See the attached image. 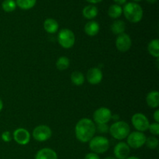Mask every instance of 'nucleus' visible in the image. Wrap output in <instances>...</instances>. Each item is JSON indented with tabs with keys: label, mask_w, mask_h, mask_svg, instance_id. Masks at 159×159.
<instances>
[{
	"label": "nucleus",
	"mask_w": 159,
	"mask_h": 159,
	"mask_svg": "<svg viewBox=\"0 0 159 159\" xmlns=\"http://www.w3.org/2000/svg\"><path fill=\"white\" fill-rule=\"evenodd\" d=\"M35 159H57V155L53 149L44 148L37 152Z\"/></svg>",
	"instance_id": "nucleus-14"
},
{
	"label": "nucleus",
	"mask_w": 159,
	"mask_h": 159,
	"mask_svg": "<svg viewBox=\"0 0 159 159\" xmlns=\"http://www.w3.org/2000/svg\"><path fill=\"white\" fill-rule=\"evenodd\" d=\"M96 132V125L89 118L81 119L75 127L76 138L82 143L89 142L95 136Z\"/></svg>",
	"instance_id": "nucleus-1"
},
{
	"label": "nucleus",
	"mask_w": 159,
	"mask_h": 159,
	"mask_svg": "<svg viewBox=\"0 0 159 159\" xmlns=\"http://www.w3.org/2000/svg\"><path fill=\"white\" fill-rule=\"evenodd\" d=\"M70 65V60L67 57L62 56L60 57L56 61V67L60 71H64L68 68Z\"/></svg>",
	"instance_id": "nucleus-24"
},
{
	"label": "nucleus",
	"mask_w": 159,
	"mask_h": 159,
	"mask_svg": "<svg viewBox=\"0 0 159 159\" xmlns=\"http://www.w3.org/2000/svg\"><path fill=\"white\" fill-rule=\"evenodd\" d=\"M149 4H155V2H157V0H146Z\"/></svg>",
	"instance_id": "nucleus-34"
},
{
	"label": "nucleus",
	"mask_w": 159,
	"mask_h": 159,
	"mask_svg": "<svg viewBox=\"0 0 159 159\" xmlns=\"http://www.w3.org/2000/svg\"><path fill=\"white\" fill-rule=\"evenodd\" d=\"M131 123L137 131L142 132V133L148 130L149 124H150L147 116L140 113L133 115L131 118Z\"/></svg>",
	"instance_id": "nucleus-7"
},
{
	"label": "nucleus",
	"mask_w": 159,
	"mask_h": 159,
	"mask_svg": "<svg viewBox=\"0 0 159 159\" xmlns=\"http://www.w3.org/2000/svg\"><path fill=\"white\" fill-rule=\"evenodd\" d=\"M2 108H3V102H2V99H0V112L2 111Z\"/></svg>",
	"instance_id": "nucleus-35"
},
{
	"label": "nucleus",
	"mask_w": 159,
	"mask_h": 159,
	"mask_svg": "<svg viewBox=\"0 0 159 159\" xmlns=\"http://www.w3.org/2000/svg\"><path fill=\"white\" fill-rule=\"evenodd\" d=\"M146 138L147 137L142 132L134 131L127 136V144L131 148L138 149L145 144Z\"/></svg>",
	"instance_id": "nucleus-6"
},
{
	"label": "nucleus",
	"mask_w": 159,
	"mask_h": 159,
	"mask_svg": "<svg viewBox=\"0 0 159 159\" xmlns=\"http://www.w3.org/2000/svg\"><path fill=\"white\" fill-rule=\"evenodd\" d=\"M123 13V9L117 4H113L109 7L108 15L112 19H117L121 16Z\"/></svg>",
	"instance_id": "nucleus-21"
},
{
	"label": "nucleus",
	"mask_w": 159,
	"mask_h": 159,
	"mask_svg": "<svg viewBox=\"0 0 159 159\" xmlns=\"http://www.w3.org/2000/svg\"><path fill=\"white\" fill-rule=\"evenodd\" d=\"M2 8L6 12H13L16 8L15 0H4L2 3Z\"/></svg>",
	"instance_id": "nucleus-25"
},
{
	"label": "nucleus",
	"mask_w": 159,
	"mask_h": 159,
	"mask_svg": "<svg viewBox=\"0 0 159 159\" xmlns=\"http://www.w3.org/2000/svg\"><path fill=\"white\" fill-rule=\"evenodd\" d=\"M109 131L113 138L120 141L127 138L130 129V126L125 121H116L109 127Z\"/></svg>",
	"instance_id": "nucleus-3"
},
{
	"label": "nucleus",
	"mask_w": 159,
	"mask_h": 159,
	"mask_svg": "<svg viewBox=\"0 0 159 159\" xmlns=\"http://www.w3.org/2000/svg\"><path fill=\"white\" fill-rule=\"evenodd\" d=\"M98 9L94 5H89L82 9V16L87 20H93L98 15Z\"/></svg>",
	"instance_id": "nucleus-18"
},
{
	"label": "nucleus",
	"mask_w": 159,
	"mask_h": 159,
	"mask_svg": "<svg viewBox=\"0 0 159 159\" xmlns=\"http://www.w3.org/2000/svg\"><path fill=\"white\" fill-rule=\"evenodd\" d=\"M2 140L5 142H9L12 140V135L9 131H5L2 134Z\"/></svg>",
	"instance_id": "nucleus-29"
},
{
	"label": "nucleus",
	"mask_w": 159,
	"mask_h": 159,
	"mask_svg": "<svg viewBox=\"0 0 159 159\" xmlns=\"http://www.w3.org/2000/svg\"><path fill=\"white\" fill-rule=\"evenodd\" d=\"M123 13L129 22L137 23L143 18V9L136 2H128L123 8Z\"/></svg>",
	"instance_id": "nucleus-2"
},
{
	"label": "nucleus",
	"mask_w": 159,
	"mask_h": 159,
	"mask_svg": "<svg viewBox=\"0 0 159 159\" xmlns=\"http://www.w3.org/2000/svg\"><path fill=\"white\" fill-rule=\"evenodd\" d=\"M148 130L152 134L155 135V136H158L159 134V124L156 122L150 124H149Z\"/></svg>",
	"instance_id": "nucleus-27"
},
{
	"label": "nucleus",
	"mask_w": 159,
	"mask_h": 159,
	"mask_svg": "<svg viewBox=\"0 0 159 159\" xmlns=\"http://www.w3.org/2000/svg\"><path fill=\"white\" fill-rule=\"evenodd\" d=\"M146 102L151 108H158L159 107V93L158 91H152L146 96Z\"/></svg>",
	"instance_id": "nucleus-16"
},
{
	"label": "nucleus",
	"mask_w": 159,
	"mask_h": 159,
	"mask_svg": "<svg viewBox=\"0 0 159 159\" xmlns=\"http://www.w3.org/2000/svg\"><path fill=\"white\" fill-rule=\"evenodd\" d=\"M154 116V119H155V122L156 123H159V110H155V113L153 114Z\"/></svg>",
	"instance_id": "nucleus-31"
},
{
	"label": "nucleus",
	"mask_w": 159,
	"mask_h": 159,
	"mask_svg": "<svg viewBox=\"0 0 159 159\" xmlns=\"http://www.w3.org/2000/svg\"><path fill=\"white\" fill-rule=\"evenodd\" d=\"M130 153V148L125 142H119L116 144L113 149L114 158L116 159H126Z\"/></svg>",
	"instance_id": "nucleus-12"
},
{
	"label": "nucleus",
	"mask_w": 159,
	"mask_h": 159,
	"mask_svg": "<svg viewBox=\"0 0 159 159\" xmlns=\"http://www.w3.org/2000/svg\"><path fill=\"white\" fill-rule=\"evenodd\" d=\"M112 119V112L107 107H100L93 113V120L96 124H107Z\"/></svg>",
	"instance_id": "nucleus-9"
},
{
	"label": "nucleus",
	"mask_w": 159,
	"mask_h": 159,
	"mask_svg": "<svg viewBox=\"0 0 159 159\" xmlns=\"http://www.w3.org/2000/svg\"><path fill=\"white\" fill-rule=\"evenodd\" d=\"M12 137L14 141L20 145H26L30 141V134L25 128H18L14 130Z\"/></svg>",
	"instance_id": "nucleus-11"
},
{
	"label": "nucleus",
	"mask_w": 159,
	"mask_h": 159,
	"mask_svg": "<svg viewBox=\"0 0 159 159\" xmlns=\"http://www.w3.org/2000/svg\"><path fill=\"white\" fill-rule=\"evenodd\" d=\"M158 144H159V141L156 137L151 136L146 138L145 144L149 149H152V150L156 149L157 148H158Z\"/></svg>",
	"instance_id": "nucleus-26"
},
{
	"label": "nucleus",
	"mask_w": 159,
	"mask_h": 159,
	"mask_svg": "<svg viewBox=\"0 0 159 159\" xmlns=\"http://www.w3.org/2000/svg\"><path fill=\"white\" fill-rule=\"evenodd\" d=\"M57 41L58 43L65 49H69L72 48L75 42V34L71 30L62 29L57 35Z\"/></svg>",
	"instance_id": "nucleus-5"
},
{
	"label": "nucleus",
	"mask_w": 159,
	"mask_h": 159,
	"mask_svg": "<svg viewBox=\"0 0 159 159\" xmlns=\"http://www.w3.org/2000/svg\"><path fill=\"white\" fill-rule=\"evenodd\" d=\"M110 30L113 34L118 36L121 34H124L126 30V24L123 20H116L111 24Z\"/></svg>",
	"instance_id": "nucleus-19"
},
{
	"label": "nucleus",
	"mask_w": 159,
	"mask_h": 159,
	"mask_svg": "<svg viewBox=\"0 0 159 159\" xmlns=\"http://www.w3.org/2000/svg\"><path fill=\"white\" fill-rule=\"evenodd\" d=\"M86 79L91 85H97L102 80V72L99 68H92L87 71Z\"/></svg>",
	"instance_id": "nucleus-13"
},
{
	"label": "nucleus",
	"mask_w": 159,
	"mask_h": 159,
	"mask_svg": "<svg viewBox=\"0 0 159 159\" xmlns=\"http://www.w3.org/2000/svg\"><path fill=\"white\" fill-rule=\"evenodd\" d=\"M52 135L51 129L47 125H39L34 129L32 136L34 139L39 142L48 141Z\"/></svg>",
	"instance_id": "nucleus-8"
},
{
	"label": "nucleus",
	"mask_w": 159,
	"mask_h": 159,
	"mask_svg": "<svg viewBox=\"0 0 159 159\" xmlns=\"http://www.w3.org/2000/svg\"><path fill=\"white\" fill-rule=\"evenodd\" d=\"M84 159H100L99 155L96 153H93V152H90V153H88L85 156V158Z\"/></svg>",
	"instance_id": "nucleus-30"
},
{
	"label": "nucleus",
	"mask_w": 159,
	"mask_h": 159,
	"mask_svg": "<svg viewBox=\"0 0 159 159\" xmlns=\"http://www.w3.org/2000/svg\"><path fill=\"white\" fill-rule=\"evenodd\" d=\"M105 159H116V158H114V157H107V158H106Z\"/></svg>",
	"instance_id": "nucleus-37"
},
{
	"label": "nucleus",
	"mask_w": 159,
	"mask_h": 159,
	"mask_svg": "<svg viewBox=\"0 0 159 159\" xmlns=\"http://www.w3.org/2000/svg\"><path fill=\"white\" fill-rule=\"evenodd\" d=\"M132 40L128 34H121L117 36L116 39V48L120 52H127L130 49Z\"/></svg>",
	"instance_id": "nucleus-10"
},
{
	"label": "nucleus",
	"mask_w": 159,
	"mask_h": 159,
	"mask_svg": "<svg viewBox=\"0 0 159 159\" xmlns=\"http://www.w3.org/2000/svg\"><path fill=\"white\" fill-rule=\"evenodd\" d=\"M99 29H100V27H99V23L94 20H91L85 25L84 31L89 37H95L99 34Z\"/></svg>",
	"instance_id": "nucleus-15"
},
{
	"label": "nucleus",
	"mask_w": 159,
	"mask_h": 159,
	"mask_svg": "<svg viewBox=\"0 0 159 159\" xmlns=\"http://www.w3.org/2000/svg\"><path fill=\"white\" fill-rule=\"evenodd\" d=\"M85 1H87L88 2H89V3H91V4H97V3L101 2L102 0H85Z\"/></svg>",
	"instance_id": "nucleus-33"
},
{
	"label": "nucleus",
	"mask_w": 159,
	"mask_h": 159,
	"mask_svg": "<svg viewBox=\"0 0 159 159\" xmlns=\"http://www.w3.org/2000/svg\"><path fill=\"white\" fill-rule=\"evenodd\" d=\"M43 28H44L45 31L48 34H55L58 30L59 25L58 23L54 19L48 18L44 20Z\"/></svg>",
	"instance_id": "nucleus-17"
},
{
	"label": "nucleus",
	"mask_w": 159,
	"mask_h": 159,
	"mask_svg": "<svg viewBox=\"0 0 159 159\" xmlns=\"http://www.w3.org/2000/svg\"><path fill=\"white\" fill-rule=\"evenodd\" d=\"M89 148L93 153L103 154L110 148V141L107 138L102 136L93 137L89 141Z\"/></svg>",
	"instance_id": "nucleus-4"
},
{
	"label": "nucleus",
	"mask_w": 159,
	"mask_h": 159,
	"mask_svg": "<svg viewBox=\"0 0 159 159\" xmlns=\"http://www.w3.org/2000/svg\"><path fill=\"white\" fill-rule=\"evenodd\" d=\"M126 159H140L139 158H138V157H134V156H131V157H128Z\"/></svg>",
	"instance_id": "nucleus-36"
},
{
	"label": "nucleus",
	"mask_w": 159,
	"mask_h": 159,
	"mask_svg": "<svg viewBox=\"0 0 159 159\" xmlns=\"http://www.w3.org/2000/svg\"><path fill=\"white\" fill-rule=\"evenodd\" d=\"M133 1H134V2H140V1H141V0H133Z\"/></svg>",
	"instance_id": "nucleus-38"
},
{
	"label": "nucleus",
	"mask_w": 159,
	"mask_h": 159,
	"mask_svg": "<svg viewBox=\"0 0 159 159\" xmlns=\"http://www.w3.org/2000/svg\"><path fill=\"white\" fill-rule=\"evenodd\" d=\"M113 1L116 2V4L119 5V6H120V5H124L127 2V0H113Z\"/></svg>",
	"instance_id": "nucleus-32"
},
{
	"label": "nucleus",
	"mask_w": 159,
	"mask_h": 159,
	"mask_svg": "<svg viewBox=\"0 0 159 159\" xmlns=\"http://www.w3.org/2000/svg\"><path fill=\"white\" fill-rule=\"evenodd\" d=\"M100 133H107L109 131V127L107 124H97L96 126V130Z\"/></svg>",
	"instance_id": "nucleus-28"
},
{
	"label": "nucleus",
	"mask_w": 159,
	"mask_h": 159,
	"mask_svg": "<svg viewBox=\"0 0 159 159\" xmlns=\"http://www.w3.org/2000/svg\"><path fill=\"white\" fill-rule=\"evenodd\" d=\"M37 0H16V6L23 10H28L34 7L36 5Z\"/></svg>",
	"instance_id": "nucleus-23"
},
{
	"label": "nucleus",
	"mask_w": 159,
	"mask_h": 159,
	"mask_svg": "<svg viewBox=\"0 0 159 159\" xmlns=\"http://www.w3.org/2000/svg\"><path fill=\"white\" fill-rule=\"evenodd\" d=\"M148 51L152 57L158 59L159 57V40L155 39L149 42L148 45Z\"/></svg>",
	"instance_id": "nucleus-20"
},
{
	"label": "nucleus",
	"mask_w": 159,
	"mask_h": 159,
	"mask_svg": "<svg viewBox=\"0 0 159 159\" xmlns=\"http://www.w3.org/2000/svg\"><path fill=\"white\" fill-rule=\"evenodd\" d=\"M71 81L74 85L80 86L85 82V76L81 71H74L71 75Z\"/></svg>",
	"instance_id": "nucleus-22"
}]
</instances>
